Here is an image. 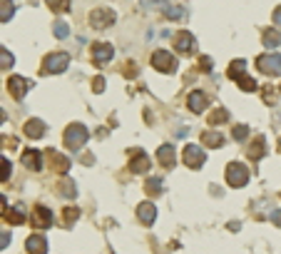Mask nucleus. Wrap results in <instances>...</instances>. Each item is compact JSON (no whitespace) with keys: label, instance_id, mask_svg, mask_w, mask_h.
I'll return each mask as SVG.
<instances>
[{"label":"nucleus","instance_id":"obj_1","mask_svg":"<svg viewBox=\"0 0 281 254\" xmlns=\"http://www.w3.org/2000/svg\"><path fill=\"white\" fill-rule=\"evenodd\" d=\"M68 68H70V55L68 53H50V55H45V60H42L40 73L42 75H60Z\"/></svg>","mask_w":281,"mask_h":254},{"label":"nucleus","instance_id":"obj_2","mask_svg":"<svg viewBox=\"0 0 281 254\" xmlns=\"http://www.w3.org/2000/svg\"><path fill=\"white\" fill-rule=\"evenodd\" d=\"M88 137H90L88 127H85V125H80V122H72V125H68V127H65V135H62L65 145H68L70 150H80V147H85V142H88Z\"/></svg>","mask_w":281,"mask_h":254},{"label":"nucleus","instance_id":"obj_3","mask_svg":"<svg viewBox=\"0 0 281 254\" xmlns=\"http://www.w3.org/2000/svg\"><path fill=\"white\" fill-rule=\"evenodd\" d=\"M256 68H259V73H264L269 77H279L281 75V55H276V53L259 55L256 57Z\"/></svg>","mask_w":281,"mask_h":254},{"label":"nucleus","instance_id":"obj_4","mask_svg":"<svg viewBox=\"0 0 281 254\" xmlns=\"http://www.w3.org/2000/svg\"><path fill=\"white\" fill-rule=\"evenodd\" d=\"M224 177L229 187H244L249 182V167H244L242 162H229L224 169Z\"/></svg>","mask_w":281,"mask_h":254},{"label":"nucleus","instance_id":"obj_5","mask_svg":"<svg viewBox=\"0 0 281 254\" xmlns=\"http://www.w3.org/2000/svg\"><path fill=\"white\" fill-rule=\"evenodd\" d=\"M152 68L159 70V73H164V75H172V73L177 70V57L172 55L169 50H155V55H152Z\"/></svg>","mask_w":281,"mask_h":254},{"label":"nucleus","instance_id":"obj_6","mask_svg":"<svg viewBox=\"0 0 281 254\" xmlns=\"http://www.w3.org/2000/svg\"><path fill=\"white\" fill-rule=\"evenodd\" d=\"M117 20V15H115V10L112 8H95L92 13H90V25L95 28V30H105V28H110L112 23Z\"/></svg>","mask_w":281,"mask_h":254},{"label":"nucleus","instance_id":"obj_7","mask_svg":"<svg viewBox=\"0 0 281 254\" xmlns=\"http://www.w3.org/2000/svg\"><path fill=\"white\" fill-rule=\"evenodd\" d=\"M182 160H184V164L189 167V169H202V164H204V160H207V155H204V150L199 145H184V152H182Z\"/></svg>","mask_w":281,"mask_h":254},{"label":"nucleus","instance_id":"obj_8","mask_svg":"<svg viewBox=\"0 0 281 254\" xmlns=\"http://www.w3.org/2000/svg\"><path fill=\"white\" fill-rule=\"evenodd\" d=\"M5 88H8V92L15 97V100H23L25 95H28V90L33 88V82L28 80V77H20V75H10L8 77V85H5Z\"/></svg>","mask_w":281,"mask_h":254},{"label":"nucleus","instance_id":"obj_9","mask_svg":"<svg viewBox=\"0 0 281 254\" xmlns=\"http://www.w3.org/2000/svg\"><path fill=\"white\" fill-rule=\"evenodd\" d=\"M90 53H92V62H95V65H105V62L112 60L115 48L110 45V42H92V45H90Z\"/></svg>","mask_w":281,"mask_h":254},{"label":"nucleus","instance_id":"obj_10","mask_svg":"<svg viewBox=\"0 0 281 254\" xmlns=\"http://www.w3.org/2000/svg\"><path fill=\"white\" fill-rule=\"evenodd\" d=\"M30 222L37 229H48V227H53V212L42 204H35L33 212H30Z\"/></svg>","mask_w":281,"mask_h":254},{"label":"nucleus","instance_id":"obj_11","mask_svg":"<svg viewBox=\"0 0 281 254\" xmlns=\"http://www.w3.org/2000/svg\"><path fill=\"white\" fill-rule=\"evenodd\" d=\"M129 169H132L135 175H144L149 169V155L140 147H135L132 152H129Z\"/></svg>","mask_w":281,"mask_h":254},{"label":"nucleus","instance_id":"obj_12","mask_svg":"<svg viewBox=\"0 0 281 254\" xmlns=\"http://www.w3.org/2000/svg\"><path fill=\"white\" fill-rule=\"evenodd\" d=\"M45 157H48L50 169H53V172H57V175H65V172L70 169V157H68V155H62V152H57V150H48Z\"/></svg>","mask_w":281,"mask_h":254},{"label":"nucleus","instance_id":"obj_13","mask_svg":"<svg viewBox=\"0 0 281 254\" xmlns=\"http://www.w3.org/2000/svg\"><path fill=\"white\" fill-rule=\"evenodd\" d=\"M187 108L194 112V115H202L207 108H209V97L204 90H192L189 97H187Z\"/></svg>","mask_w":281,"mask_h":254},{"label":"nucleus","instance_id":"obj_14","mask_svg":"<svg viewBox=\"0 0 281 254\" xmlns=\"http://www.w3.org/2000/svg\"><path fill=\"white\" fill-rule=\"evenodd\" d=\"M175 48H177V53H182V55H194V53H197V40H194L192 33L182 30V33H177V37H175Z\"/></svg>","mask_w":281,"mask_h":254},{"label":"nucleus","instance_id":"obj_15","mask_svg":"<svg viewBox=\"0 0 281 254\" xmlns=\"http://www.w3.org/2000/svg\"><path fill=\"white\" fill-rule=\"evenodd\" d=\"M3 219L8 224H23L25 222V212H23V207H8V202L3 197Z\"/></svg>","mask_w":281,"mask_h":254},{"label":"nucleus","instance_id":"obj_16","mask_svg":"<svg viewBox=\"0 0 281 254\" xmlns=\"http://www.w3.org/2000/svg\"><path fill=\"white\" fill-rule=\"evenodd\" d=\"M246 155H249V160H262L264 155H266V137L264 135H256L254 140H251V145H249V150H246Z\"/></svg>","mask_w":281,"mask_h":254},{"label":"nucleus","instance_id":"obj_17","mask_svg":"<svg viewBox=\"0 0 281 254\" xmlns=\"http://www.w3.org/2000/svg\"><path fill=\"white\" fill-rule=\"evenodd\" d=\"M137 217H140V222L142 224H155V219H157V207L152 204V202H142V204H137Z\"/></svg>","mask_w":281,"mask_h":254},{"label":"nucleus","instance_id":"obj_18","mask_svg":"<svg viewBox=\"0 0 281 254\" xmlns=\"http://www.w3.org/2000/svg\"><path fill=\"white\" fill-rule=\"evenodd\" d=\"M157 160H159L162 167L172 169V167L177 164V152H175V147H172V145H162L159 150H157Z\"/></svg>","mask_w":281,"mask_h":254},{"label":"nucleus","instance_id":"obj_19","mask_svg":"<svg viewBox=\"0 0 281 254\" xmlns=\"http://www.w3.org/2000/svg\"><path fill=\"white\" fill-rule=\"evenodd\" d=\"M25 249H28V254H45L48 252V239L42 235H30L28 242H25Z\"/></svg>","mask_w":281,"mask_h":254},{"label":"nucleus","instance_id":"obj_20","mask_svg":"<svg viewBox=\"0 0 281 254\" xmlns=\"http://www.w3.org/2000/svg\"><path fill=\"white\" fill-rule=\"evenodd\" d=\"M20 160H23V164H25L28 169H33V172H40V169H42V155H40L37 150H30V147H28Z\"/></svg>","mask_w":281,"mask_h":254},{"label":"nucleus","instance_id":"obj_21","mask_svg":"<svg viewBox=\"0 0 281 254\" xmlns=\"http://www.w3.org/2000/svg\"><path fill=\"white\" fill-rule=\"evenodd\" d=\"M25 135H28L30 140H40L42 135H45V122L37 120V117L28 120V122H25Z\"/></svg>","mask_w":281,"mask_h":254},{"label":"nucleus","instance_id":"obj_22","mask_svg":"<svg viewBox=\"0 0 281 254\" xmlns=\"http://www.w3.org/2000/svg\"><path fill=\"white\" fill-rule=\"evenodd\" d=\"M242 75H246V62H244L242 57H236V60H231V62H229V68H227V77L236 82Z\"/></svg>","mask_w":281,"mask_h":254},{"label":"nucleus","instance_id":"obj_23","mask_svg":"<svg viewBox=\"0 0 281 254\" xmlns=\"http://www.w3.org/2000/svg\"><path fill=\"white\" fill-rule=\"evenodd\" d=\"M55 187H57V195L65 197V200H75V195H77V189H75V182H72V180H60Z\"/></svg>","mask_w":281,"mask_h":254},{"label":"nucleus","instance_id":"obj_24","mask_svg":"<svg viewBox=\"0 0 281 254\" xmlns=\"http://www.w3.org/2000/svg\"><path fill=\"white\" fill-rule=\"evenodd\" d=\"M202 145H204V147H222V145H224V137H222L219 132H214V130H207V132L202 135Z\"/></svg>","mask_w":281,"mask_h":254},{"label":"nucleus","instance_id":"obj_25","mask_svg":"<svg viewBox=\"0 0 281 254\" xmlns=\"http://www.w3.org/2000/svg\"><path fill=\"white\" fill-rule=\"evenodd\" d=\"M144 192H147L149 197H159V195H162V180H159V177H149V180L144 182Z\"/></svg>","mask_w":281,"mask_h":254},{"label":"nucleus","instance_id":"obj_26","mask_svg":"<svg viewBox=\"0 0 281 254\" xmlns=\"http://www.w3.org/2000/svg\"><path fill=\"white\" fill-rule=\"evenodd\" d=\"M77 219H80V209L77 207H65L62 209V222L68 224V227H72Z\"/></svg>","mask_w":281,"mask_h":254},{"label":"nucleus","instance_id":"obj_27","mask_svg":"<svg viewBox=\"0 0 281 254\" xmlns=\"http://www.w3.org/2000/svg\"><path fill=\"white\" fill-rule=\"evenodd\" d=\"M279 42H281L279 30H276V28H269V30L264 33V45H266V48H279Z\"/></svg>","mask_w":281,"mask_h":254},{"label":"nucleus","instance_id":"obj_28","mask_svg":"<svg viewBox=\"0 0 281 254\" xmlns=\"http://www.w3.org/2000/svg\"><path fill=\"white\" fill-rule=\"evenodd\" d=\"M229 120V110H224V108H217L211 115H209V127H214V125H222V122H227Z\"/></svg>","mask_w":281,"mask_h":254},{"label":"nucleus","instance_id":"obj_29","mask_svg":"<svg viewBox=\"0 0 281 254\" xmlns=\"http://www.w3.org/2000/svg\"><path fill=\"white\" fill-rule=\"evenodd\" d=\"M45 3L53 13H68L70 10V0H45Z\"/></svg>","mask_w":281,"mask_h":254},{"label":"nucleus","instance_id":"obj_30","mask_svg":"<svg viewBox=\"0 0 281 254\" xmlns=\"http://www.w3.org/2000/svg\"><path fill=\"white\" fill-rule=\"evenodd\" d=\"M13 62H15V57L10 55V50L8 48H0V68L8 70V68H13Z\"/></svg>","mask_w":281,"mask_h":254},{"label":"nucleus","instance_id":"obj_31","mask_svg":"<svg viewBox=\"0 0 281 254\" xmlns=\"http://www.w3.org/2000/svg\"><path fill=\"white\" fill-rule=\"evenodd\" d=\"M53 33H55V37L62 40V37H68V35H70V25H68V23H62V20H57V23L53 25Z\"/></svg>","mask_w":281,"mask_h":254},{"label":"nucleus","instance_id":"obj_32","mask_svg":"<svg viewBox=\"0 0 281 254\" xmlns=\"http://www.w3.org/2000/svg\"><path fill=\"white\" fill-rule=\"evenodd\" d=\"M164 15H167L169 20H179V18L184 15V8H182V5H167V8H164Z\"/></svg>","mask_w":281,"mask_h":254},{"label":"nucleus","instance_id":"obj_33","mask_svg":"<svg viewBox=\"0 0 281 254\" xmlns=\"http://www.w3.org/2000/svg\"><path fill=\"white\" fill-rule=\"evenodd\" d=\"M236 82H239V88H242L244 92H254V90H256V82H254L249 75H242V77L236 80Z\"/></svg>","mask_w":281,"mask_h":254},{"label":"nucleus","instance_id":"obj_34","mask_svg":"<svg viewBox=\"0 0 281 254\" xmlns=\"http://www.w3.org/2000/svg\"><path fill=\"white\" fill-rule=\"evenodd\" d=\"M13 13H15V5L10 3V0H3V13H0V20L8 23V20L13 18Z\"/></svg>","mask_w":281,"mask_h":254},{"label":"nucleus","instance_id":"obj_35","mask_svg":"<svg viewBox=\"0 0 281 254\" xmlns=\"http://www.w3.org/2000/svg\"><path fill=\"white\" fill-rule=\"evenodd\" d=\"M231 137H234V140H239V142L246 140V137H249V127H246V125H236V127H234V132H231Z\"/></svg>","mask_w":281,"mask_h":254},{"label":"nucleus","instance_id":"obj_36","mask_svg":"<svg viewBox=\"0 0 281 254\" xmlns=\"http://www.w3.org/2000/svg\"><path fill=\"white\" fill-rule=\"evenodd\" d=\"M0 167H3V172H0V180L8 182V180H10V167H13V164H10V160H5V157H3V160H0Z\"/></svg>","mask_w":281,"mask_h":254},{"label":"nucleus","instance_id":"obj_37","mask_svg":"<svg viewBox=\"0 0 281 254\" xmlns=\"http://www.w3.org/2000/svg\"><path fill=\"white\" fill-rule=\"evenodd\" d=\"M92 92H105V77L102 75H97V77H92Z\"/></svg>","mask_w":281,"mask_h":254},{"label":"nucleus","instance_id":"obj_38","mask_svg":"<svg viewBox=\"0 0 281 254\" xmlns=\"http://www.w3.org/2000/svg\"><path fill=\"white\" fill-rule=\"evenodd\" d=\"M211 65H214L211 57H207V55L199 57V70H202V73H211Z\"/></svg>","mask_w":281,"mask_h":254},{"label":"nucleus","instance_id":"obj_39","mask_svg":"<svg viewBox=\"0 0 281 254\" xmlns=\"http://www.w3.org/2000/svg\"><path fill=\"white\" fill-rule=\"evenodd\" d=\"M276 100H279V92L276 90H264V102H269V105H276Z\"/></svg>","mask_w":281,"mask_h":254},{"label":"nucleus","instance_id":"obj_40","mask_svg":"<svg viewBox=\"0 0 281 254\" xmlns=\"http://www.w3.org/2000/svg\"><path fill=\"white\" fill-rule=\"evenodd\" d=\"M124 75L127 77H137V65H135V62H127V65H124Z\"/></svg>","mask_w":281,"mask_h":254},{"label":"nucleus","instance_id":"obj_41","mask_svg":"<svg viewBox=\"0 0 281 254\" xmlns=\"http://www.w3.org/2000/svg\"><path fill=\"white\" fill-rule=\"evenodd\" d=\"M271 222H274L276 227H281V209H274V212H271Z\"/></svg>","mask_w":281,"mask_h":254},{"label":"nucleus","instance_id":"obj_42","mask_svg":"<svg viewBox=\"0 0 281 254\" xmlns=\"http://www.w3.org/2000/svg\"><path fill=\"white\" fill-rule=\"evenodd\" d=\"M271 18H274V25H276V28H281V5L274 10V15H271Z\"/></svg>","mask_w":281,"mask_h":254},{"label":"nucleus","instance_id":"obj_43","mask_svg":"<svg viewBox=\"0 0 281 254\" xmlns=\"http://www.w3.org/2000/svg\"><path fill=\"white\" fill-rule=\"evenodd\" d=\"M82 162H85V164H92L95 157H92V155H82Z\"/></svg>","mask_w":281,"mask_h":254},{"label":"nucleus","instance_id":"obj_44","mask_svg":"<svg viewBox=\"0 0 281 254\" xmlns=\"http://www.w3.org/2000/svg\"><path fill=\"white\" fill-rule=\"evenodd\" d=\"M279 152H281V137H279Z\"/></svg>","mask_w":281,"mask_h":254},{"label":"nucleus","instance_id":"obj_45","mask_svg":"<svg viewBox=\"0 0 281 254\" xmlns=\"http://www.w3.org/2000/svg\"><path fill=\"white\" fill-rule=\"evenodd\" d=\"M279 90H281V88H279Z\"/></svg>","mask_w":281,"mask_h":254}]
</instances>
